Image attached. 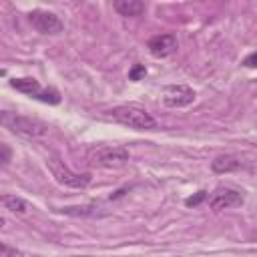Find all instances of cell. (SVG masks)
Masks as SVG:
<instances>
[{
  "mask_svg": "<svg viewBox=\"0 0 257 257\" xmlns=\"http://www.w3.org/2000/svg\"><path fill=\"white\" fill-rule=\"evenodd\" d=\"M90 161L96 167H106V169H116L126 165L128 161V151L122 147H98L96 151H92Z\"/></svg>",
  "mask_w": 257,
  "mask_h": 257,
  "instance_id": "277c9868",
  "label": "cell"
},
{
  "mask_svg": "<svg viewBox=\"0 0 257 257\" xmlns=\"http://www.w3.org/2000/svg\"><path fill=\"white\" fill-rule=\"evenodd\" d=\"M10 159H12V149L6 143H0V163L6 165Z\"/></svg>",
  "mask_w": 257,
  "mask_h": 257,
  "instance_id": "2e32d148",
  "label": "cell"
},
{
  "mask_svg": "<svg viewBox=\"0 0 257 257\" xmlns=\"http://www.w3.org/2000/svg\"><path fill=\"white\" fill-rule=\"evenodd\" d=\"M10 86L20 90V92H24V94H30V96H36L40 92V88H42L36 78H28V76L26 78H12Z\"/></svg>",
  "mask_w": 257,
  "mask_h": 257,
  "instance_id": "8fae6325",
  "label": "cell"
},
{
  "mask_svg": "<svg viewBox=\"0 0 257 257\" xmlns=\"http://www.w3.org/2000/svg\"><path fill=\"white\" fill-rule=\"evenodd\" d=\"M205 199H207V191H197L193 197L185 199V205H187V207H199Z\"/></svg>",
  "mask_w": 257,
  "mask_h": 257,
  "instance_id": "9a60e30c",
  "label": "cell"
},
{
  "mask_svg": "<svg viewBox=\"0 0 257 257\" xmlns=\"http://www.w3.org/2000/svg\"><path fill=\"white\" fill-rule=\"evenodd\" d=\"M34 98H38L42 102H48V104H58L60 102V94H58L56 88H40V92Z\"/></svg>",
  "mask_w": 257,
  "mask_h": 257,
  "instance_id": "5bb4252c",
  "label": "cell"
},
{
  "mask_svg": "<svg viewBox=\"0 0 257 257\" xmlns=\"http://www.w3.org/2000/svg\"><path fill=\"white\" fill-rule=\"evenodd\" d=\"M8 257H34V255H26V253H20V251H8Z\"/></svg>",
  "mask_w": 257,
  "mask_h": 257,
  "instance_id": "d6986e66",
  "label": "cell"
},
{
  "mask_svg": "<svg viewBox=\"0 0 257 257\" xmlns=\"http://www.w3.org/2000/svg\"><path fill=\"white\" fill-rule=\"evenodd\" d=\"M239 167H241V161L233 155H221L211 163V169L215 173H231V171H237Z\"/></svg>",
  "mask_w": 257,
  "mask_h": 257,
  "instance_id": "30bf717a",
  "label": "cell"
},
{
  "mask_svg": "<svg viewBox=\"0 0 257 257\" xmlns=\"http://www.w3.org/2000/svg\"><path fill=\"white\" fill-rule=\"evenodd\" d=\"M28 22L38 30V32H42V34H58V32H62V20L54 14V12H48V10H40V8H36V10H32L30 14H28Z\"/></svg>",
  "mask_w": 257,
  "mask_h": 257,
  "instance_id": "5b68a950",
  "label": "cell"
},
{
  "mask_svg": "<svg viewBox=\"0 0 257 257\" xmlns=\"http://www.w3.org/2000/svg\"><path fill=\"white\" fill-rule=\"evenodd\" d=\"M195 100V90L187 84H171L163 92V102L171 108H183L189 106Z\"/></svg>",
  "mask_w": 257,
  "mask_h": 257,
  "instance_id": "52a82bcc",
  "label": "cell"
},
{
  "mask_svg": "<svg viewBox=\"0 0 257 257\" xmlns=\"http://www.w3.org/2000/svg\"><path fill=\"white\" fill-rule=\"evenodd\" d=\"M108 114L116 122H120V124H124L128 128H137V131H153V128H157V120L151 116V112L147 108H143L139 104H118V106L110 108Z\"/></svg>",
  "mask_w": 257,
  "mask_h": 257,
  "instance_id": "7a4b0ae2",
  "label": "cell"
},
{
  "mask_svg": "<svg viewBox=\"0 0 257 257\" xmlns=\"http://www.w3.org/2000/svg\"><path fill=\"white\" fill-rule=\"evenodd\" d=\"M64 215H72V217H88V215H94L96 213V207L94 205H82V207H64L62 209Z\"/></svg>",
  "mask_w": 257,
  "mask_h": 257,
  "instance_id": "4fadbf2b",
  "label": "cell"
},
{
  "mask_svg": "<svg viewBox=\"0 0 257 257\" xmlns=\"http://www.w3.org/2000/svg\"><path fill=\"white\" fill-rule=\"evenodd\" d=\"M243 203V193L233 187H217L209 197V207L213 211H223L229 207H239Z\"/></svg>",
  "mask_w": 257,
  "mask_h": 257,
  "instance_id": "8992f818",
  "label": "cell"
},
{
  "mask_svg": "<svg viewBox=\"0 0 257 257\" xmlns=\"http://www.w3.org/2000/svg\"><path fill=\"white\" fill-rule=\"evenodd\" d=\"M0 251H4V253H8V251H10V249H8V247H4V245H2V243H0Z\"/></svg>",
  "mask_w": 257,
  "mask_h": 257,
  "instance_id": "ffe728a7",
  "label": "cell"
},
{
  "mask_svg": "<svg viewBox=\"0 0 257 257\" xmlns=\"http://www.w3.org/2000/svg\"><path fill=\"white\" fill-rule=\"evenodd\" d=\"M0 203L4 205V209L12 211V213H18V215L26 213V201L20 199V197H16V195H10V193L0 195Z\"/></svg>",
  "mask_w": 257,
  "mask_h": 257,
  "instance_id": "7c38bea8",
  "label": "cell"
},
{
  "mask_svg": "<svg viewBox=\"0 0 257 257\" xmlns=\"http://www.w3.org/2000/svg\"><path fill=\"white\" fill-rule=\"evenodd\" d=\"M46 165H48L52 177H54L60 185H64V187H70V189H84V187H88L90 181H92L90 173H74V171H70V169H68L60 159H56V157H50V159L46 161Z\"/></svg>",
  "mask_w": 257,
  "mask_h": 257,
  "instance_id": "3957f363",
  "label": "cell"
},
{
  "mask_svg": "<svg viewBox=\"0 0 257 257\" xmlns=\"http://www.w3.org/2000/svg\"><path fill=\"white\" fill-rule=\"evenodd\" d=\"M0 124L4 128H8L14 135L20 137H28V139H40L46 137L50 126L34 116H26L20 112H12V110H0Z\"/></svg>",
  "mask_w": 257,
  "mask_h": 257,
  "instance_id": "6da1fadb",
  "label": "cell"
},
{
  "mask_svg": "<svg viewBox=\"0 0 257 257\" xmlns=\"http://www.w3.org/2000/svg\"><path fill=\"white\" fill-rule=\"evenodd\" d=\"M112 8L120 16H141L147 10L145 2H141V0H114Z\"/></svg>",
  "mask_w": 257,
  "mask_h": 257,
  "instance_id": "9c48e42d",
  "label": "cell"
},
{
  "mask_svg": "<svg viewBox=\"0 0 257 257\" xmlns=\"http://www.w3.org/2000/svg\"><path fill=\"white\" fill-rule=\"evenodd\" d=\"M243 64H245V66H249V68H253V66H255V52H251V54L243 60Z\"/></svg>",
  "mask_w": 257,
  "mask_h": 257,
  "instance_id": "ac0fdd59",
  "label": "cell"
},
{
  "mask_svg": "<svg viewBox=\"0 0 257 257\" xmlns=\"http://www.w3.org/2000/svg\"><path fill=\"white\" fill-rule=\"evenodd\" d=\"M147 48L153 56L157 58H165L171 56L177 50V36L175 34H157L147 42Z\"/></svg>",
  "mask_w": 257,
  "mask_h": 257,
  "instance_id": "ba28073f",
  "label": "cell"
},
{
  "mask_svg": "<svg viewBox=\"0 0 257 257\" xmlns=\"http://www.w3.org/2000/svg\"><path fill=\"white\" fill-rule=\"evenodd\" d=\"M0 74H4V72H2V70H0Z\"/></svg>",
  "mask_w": 257,
  "mask_h": 257,
  "instance_id": "44dd1931",
  "label": "cell"
},
{
  "mask_svg": "<svg viewBox=\"0 0 257 257\" xmlns=\"http://www.w3.org/2000/svg\"><path fill=\"white\" fill-rule=\"evenodd\" d=\"M145 74H147V68H145L143 64H137V66L128 72V78H131V80H141Z\"/></svg>",
  "mask_w": 257,
  "mask_h": 257,
  "instance_id": "e0dca14e",
  "label": "cell"
}]
</instances>
